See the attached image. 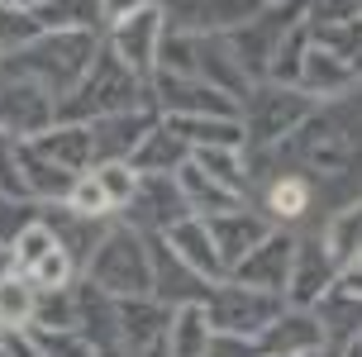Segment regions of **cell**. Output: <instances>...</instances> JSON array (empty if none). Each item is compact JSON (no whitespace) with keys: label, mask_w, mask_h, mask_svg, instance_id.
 <instances>
[{"label":"cell","mask_w":362,"mask_h":357,"mask_svg":"<svg viewBox=\"0 0 362 357\" xmlns=\"http://www.w3.org/2000/svg\"><path fill=\"white\" fill-rule=\"evenodd\" d=\"M90 281L105 286L110 295H124V300L148 295V257H144V243H139L129 229L110 233L105 243L95 248V257H90Z\"/></svg>","instance_id":"1"},{"label":"cell","mask_w":362,"mask_h":357,"mask_svg":"<svg viewBox=\"0 0 362 357\" xmlns=\"http://www.w3.org/2000/svg\"><path fill=\"white\" fill-rule=\"evenodd\" d=\"M24 62H34V71H43L57 90L76 86L90 67V38L86 34H53V38H43L38 48H29Z\"/></svg>","instance_id":"2"},{"label":"cell","mask_w":362,"mask_h":357,"mask_svg":"<svg viewBox=\"0 0 362 357\" xmlns=\"http://www.w3.org/2000/svg\"><path fill=\"white\" fill-rule=\"evenodd\" d=\"M119 29H115V53L124 62L129 71H148L158 62V43H163V15H158V5H148V10H134V15L115 19Z\"/></svg>","instance_id":"3"},{"label":"cell","mask_w":362,"mask_h":357,"mask_svg":"<svg viewBox=\"0 0 362 357\" xmlns=\"http://www.w3.org/2000/svg\"><path fill=\"white\" fill-rule=\"evenodd\" d=\"M210 320L219 324V334H257L276 320V300L262 291H219L210 300Z\"/></svg>","instance_id":"4"},{"label":"cell","mask_w":362,"mask_h":357,"mask_svg":"<svg viewBox=\"0 0 362 357\" xmlns=\"http://www.w3.org/2000/svg\"><path fill=\"white\" fill-rule=\"evenodd\" d=\"M129 100H134V76L124 62H95L86 67V81L76 90V115H90V110L119 115Z\"/></svg>","instance_id":"5"},{"label":"cell","mask_w":362,"mask_h":357,"mask_svg":"<svg viewBox=\"0 0 362 357\" xmlns=\"http://www.w3.org/2000/svg\"><path fill=\"white\" fill-rule=\"evenodd\" d=\"M172 15H177V24L186 34L234 29V24L257 15V0H172Z\"/></svg>","instance_id":"6"},{"label":"cell","mask_w":362,"mask_h":357,"mask_svg":"<svg viewBox=\"0 0 362 357\" xmlns=\"http://www.w3.org/2000/svg\"><path fill=\"white\" fill-rule=\"evenodd\" d=\"M291 267H296V243H291V238H267V243H257V248L238 262V276L248 286L272 291V286H286Z\"/></svg>","instance_id":"7"},{"label":"cell","mask_w":362,"mask_h":357,"mask_svg":"<svg viewBox=\"0 0 362 357\" xmlns=\"http://www.w3.org/2000/svg\"><path fill=\"white\" fill-rule=\"evenodd\" d=\"M48 95L38 86H24V81H15V86H5V95H0V124L10 129V134H38V129H48Z\"/></svg>","instance_id":"8"},{"label":"cell","mask_w":362,"mask_h":357,"mask_svg":"<svg viewBox=\"0 0 362 357\" xmlns=\"http://www.w3.org/2000/svg\"><path fill=\"white\" fill-rule=\"evenodd\" d=\"M158 95H163L167 110H181V115H229V100H224V90L215 86H196V81H177L172 71H163L158 76Z\"/></svg>","instance_id":"9"},{"label":"cell","mask_w":362,"mask_h":357,"mask_svg":"<svg viewBox=\"0 0 362 357\" xmlns=\"http://www.w3.org/2000/svg\"><path fill=\"white\" fill-rule=\"evenodd\" d=\"M210 233H215V248H219V262L229 267V262H243L248 252L267 238V229L257 224V219H248V214H215V224H210Z\"/></svg>","instance_id":"10"},{"label":"cell","mask_w":362,"mask_h":357,"mask_svg":"<svg viewBox=\"0 0 362 357\" xmlns=\"http://www.w3.org/2000/svg\"><path fill=\"white\" fill-rule=\"evenodd\" d=\"M172 248H177L181 262L191 271H200V276H219V271H224L219 248H215V233L205 229V224H196V219H177V224H172Z\"/></svg>","instance_id":"11"},{"label":"cell","mask_w":362,"mask_h":357,"mask_svg":"<svg viewBox=\"0 0 362 357\" xmlns=\"http://www.w3.org/2000/svg\"><path fill=\"white\" fill-rule=\"evenodd\" d=\"M325 343V329L310 320V315H291V320H272L267 324V339L257 343V353H281V357H300L315 353Z\"/></svg>","instance_id":"12"},{"label":"cell","mask_w":362,"mask_h":357,"mask_svg":"<svg viewBox=\"0 0 362 357\" xmlns=\"http://www.w3.org/2000/svg\"><path fill=\"white\" fill-rule=\"evenodd\" d=\"M134 214H139V224H177L181 214H186L181 186H172V181H139Z\"/></svg>","instance_id":"13"},{"label":"cell","mask_w":362,"mask_h":357,"mask_svg":"<svg viewBox=\"0 0 362 357\" xmlns=\"http://www.w3.org/2000/svg\"><path fill=\"white\" fill-rule=\"evenodd\" d=\"M348 81H353V67L334 48H310L305 62H300V86L315 90V95H329V90L348 86Z\"/></svg>","instance_id":"14"},{"label":"cell","mask_w":362,"mask_h":357,"mask_svg":"<svg viewBox=\"0 0 362 357\" xmlns=\"http://www.w3.org/2000/svg\"><path fill=\"white\" fill-rule=\"evenodd\" d=\"M172 134L181 143H200V148H238V139H243L234 119L219 124L215 115H181V119H172Z\"/></svg>","instance_id":"15"},{"label":"cell","mask_w":362,"mask_h":357,"mask_svg":"<svg viewBox=\"0 0 362 357\" xmlns=\"http://www.w3.org/2000/svg\"><path fill=\"white\" fill-rule=\"evenodd\" d=\"M300 115H305V100H300L296 90H267V95H262V119H257V110H253V139L257 143L276 139V134L291 129Z\"/></svg>","instance_id":"16"},{"label":"cell","mask_w":362,"mask_h":357,"mask_svg":"<svg viewBox=\"0 0 362 357\" xmlns=\"http://www.w3.org/2000/svg\"><path fill=\"white\" fill-rule=\"evenodd\" d=\"M34 153H38V158H48V162H57V167H67V172H76L86 158H95V143H90V129L72 124V129H53Z\"/></svg>","instance_id":"17"},{"label":"cell","mask_w":362,"mask_h":357,"mask_svg":"<svg viewBox=\"0 0 362 357\" xmlns=\"http://www.w3.org/2000/svg\"><path fill=\"white\" fill-rule=\"evenodd\" d=\"M181 191L196 200L200 210H210V214H234L238 210V196L229 191V186H219L205 167H196V162H186L181 167Z\"/></svg>","instance_id":"18"},{"label":"cell","mask_w":362,"mask_h":357,"mask_svg":"<svg viewBox=\"0 0 362 357\" xmlns=\"http://www.w3.org/2000/svg\"><path fill=\"white\" fill-rule=\"evenodd\" d=\"M325 281H334V257H325L320 248L296 252V267H291V286H296V300H315Z\"/></svg>","instance_id":"19"},{"label":"cell","mask_w":362,"mask_h":357,"mask_svg":"<svg viewBox=\"0 0 362 357\" xmlns=\"http://www.w3.org/2000/svg\"><path fill=\"white\" fill-rule=\"evenodd\" d=\"M325 339L353 343L362 334V295H329L325 300Z\"/></svg>","instance_id":"20"},{"label":"cell","mask_w":362,"mask_h":357,"mask_svg":"<svg viewBox=\"0 0 362 357\" xmlns=\"http://www.w3.org/2000/svg\"><path fill=\"white\" fill-rule=\"evenodd\" d=\"M158 295H167V300H191L196 295V286H200V271H191L181 257H172V252L158 248Z\"/></svg>","instance_id":"21"},{"label":"cell","mask_w":362,"mask_h":357,"mask_svg":"<svg viewBox=\"0 0 362 357\" xmlns=\"http://www.w3.org/2000/svg\"><path fill=\"white\" fill-rule=\"evenodd\" d=\"M34 315V295L24 276H0V329H19Z\"/></svg>","instance_id":"22"},{"label":"cell","mask_w":362,"mask_h":357,"mask_svg":"<svg viewBox=\"0 0 362 357\" xmlns=\"http://www.w3.org/2000/svg\"><path fill=\"white\" fill-rule=\"evenodd\" d=\"M172 348H177V357H200L210 348L205 310H200V305H181V320H177V329H172Z\"/></svg>","instance_id":"23"},{"label":"cell","mask_w":362,"mask_h":357,"mask_svg":"<svg viewBox=\"0 0 362 357\" xmlns=\"http://www.w3.org/2000/svg\"><path fill=\"white\" fill-rule=\"evenodd\" d=\"M24 172H29V191H38V196H72V172L67 167H57V162L48 158H24Z\"/></svg>","instance_id":"24"},{"label":"cell","mask_w":362,"mask_h":357,"mask_svg":"<svg viewBox=\"0 0 362 357\" xmlns=\"http://www.w3.org/2000/svg\"><path fill=\"white\" fill-rule=\"evenodd\" d=\"M95 181L105 186L110 205H129V200H134V191H139V172H134L129 162H100Z\"/></svg>","instance_id":"25"},{"label":"cell","mask_w":362,"mask_h":357,"mask_svg":"<svg viewBox=\"0 0 362 357\" xmlns=\"http://www.w3.org/2000/svg\"><path fill=\"white\" fill-rule=\"evenodd\" d=\"M196 167H205L210 177H219V186H229V191H238L243 186V167H238V153L234 148H200L196 153Z\"/></svg>","instance_id":"26"},{"label":"cell","mask_w":362,"mask_h":357,"mask_svg":"<svg viewBox=\"0 0 362 357\" xmlns=\"http://www.w3.org/2000/svg\"><path fill=\"white\" fill-rule=\"evenodd\" d=\"M186 158V143H177V134H153L148 143H139V167L158 172V167H177Z\"/></svg>","instance_id":"27"},{"label":"cell","mask_w":362,"mask_h":357,"mask_svg":"<svg viewBox=\"0 0 362 357\" xmlns=\"http://www.w3.org/2000/svg\"><path fill=\"white\" fill-rule=\"evenodd\" d=\"M53 248H57V233L48 229V224H29V229L15 238V262L19 267H34L38 257H48Z\"/></svg>","instance_id":"28"},{"label":"cell","mask_w":362,"mask_h":357,"mask_svg":"<svg viewBox=\"0 0 362 357\" xmlns=\"http://www.w3.org/2000/svg\"><path fill=\"white\" fill-rule=\"evenodd\" d=\"M38 38V19H29L24 10H5L0 5V53L5 48H24Z\"/></svg>","instance_id":"29"},{"label":"cell","mask_w":362,"mask_h":357,"mask_svg":"<svg viewBox=\"0 0 362 357\" xmlns=\"http://www.w3.org/2000/svg\"><path fill=\"white\" fill-rule=\"evenodd\" d=\"M100 15V0H43V19H53V24H90V19Z\"/></svg>","instance_id":"30"},{"label":"cell","mask_w":362,"mask_h":357,"mask_svg":"<svg viewBox=\"0 0 362 357\" xmlns=\"http://www.w3.org/2000/svg\"><path fill=\"white\" fill-rule=\"evenodd\" d=\"M67 276H72V257L62 248H53L48 257H38L34 267H29V281L43 286V291H57V286H67Z\"/></svg>","instance_id":"31"},{"label":"cell","mask_w":362,"mask_h":357,"mask_svg":"<svg viewBox=\"0 0 362 357\" xmlns=\"http://www.w3.org/2000/svg\"><path fill=\"white\" fill-rule=\"evenodd\" d=\"M67 200H72V210L81 214V219H100V214L110 210V196H105V186H100L95 177H81Z\"/></svg>","instance_id":"32"},{"label":"cell","mask_w":362,"mask_h":357,"mask_svg":"<svg viewBox=\"0 0 362 357\" xmlns=\"http://www.w3.org/2000/svg\"><path fill=\"white\" fill-rule=\"evenodd\" d=\"M38 348H43L48 357H95V348H90V343L72 339V334L62 339L57 329H43V334H38Z\"/></svg>","instance_id":"33"},{"label":"cell","mask_w":362,"mask_h":357,"mask_svg":"<svg viewBox=\"0 0 362 357\" xmlns=\"http://www.w3.org/2000/svg\"><path fill=\"white\" fill-rule=\"evenodd\" d=\"M272 210L276 214H300L305 210V186H300V181L296 177H286V181H276V191H272Z\"/></svg>","instance_id":"34"},{"label":"cell","mask_w":362,"mask_h":357,"mask_svg":"<svg viewBox=\"0 0 362 357\" xmlns=\"http://www.w3.org/2000/svg\"><path fill=\"white\" fill-rule=\"evenodd\" d=\"M34 224V210L29 205H15V200H0V238H19V233Z\"/></svg>","instance_id":"35"},{"label":"cell","mask_w":362,"mask_h":357,"mask_svg":"<svg viewBox=\"0 0 362 357\" xmlns=\"http://www.w3.org/2000/svg\"><path fill=\"white\" fill-rule=\"evenodd\" d=\"M205 353L210 357H257V343H248L243 334H219V339H210Z\"/></svg>","instance_id":"36"},{"label":"cell","mask_w":362,"mask_h":357,"mask_svg":"<svg viewBox=\"0 0 362 357\" xmlns=\"http://www.w3.org/2000/svg\"><path fill=\"white\" fill-rule=\"evenodd\" d=\"M148 5H158V0H100V10H105L110 19H124V15H134V10H148Z\"/></svg>","instance_id":"37"},{"label":"cell","mask_w":362,"mask_h":357,"mask_svg":"<svg viewBox=\"0 0 362 357\" xmlns=\"http://www.w3.org/2000/svg\"><path fill=\"white\" fill-rule=\"evenodd\" d=\"M344 286H348V291H358V295H362V271H348V276H344Z\"/></svg>","instance_id":"38"},{"label":"cell","mask_w":362,"mask_h":357,"mask_svg":"<svg viewBox=\"0 0 362 357\" xmlns=\"http://www.w3.org/2000/svg\"><path fill=\"white\" fill-rule=\"evenodd\" d=\"M10 5H29V0H10ZM34 5H43V0H34Z\"/></svg>","instance_id":"39"},{"label":"cell","mask_w":362,"mask_h":357,"mask_svg":"<svg viewBox=\"0 0 362 357\" xmlns=\"http://www.w3.org/2000/svg\"><path fill=\"white\" fill-rule=\"evenodd\" d=\"M300 357H320V353H300Z\"/></svg>","instance_id":"40"},{"label":"cell","mask_w":362,"mask_h":357,"mask_svg":"<svg viewBox=\"0 0 362 357\" xmlns=\"http://www.w3.org/2000/svg\"><path fill=\"white\" fill-rule=\"evenodd\" d=\"M0 357H5V353H0Z\"/></svg>","instance_id":"41"}]
</instances>
